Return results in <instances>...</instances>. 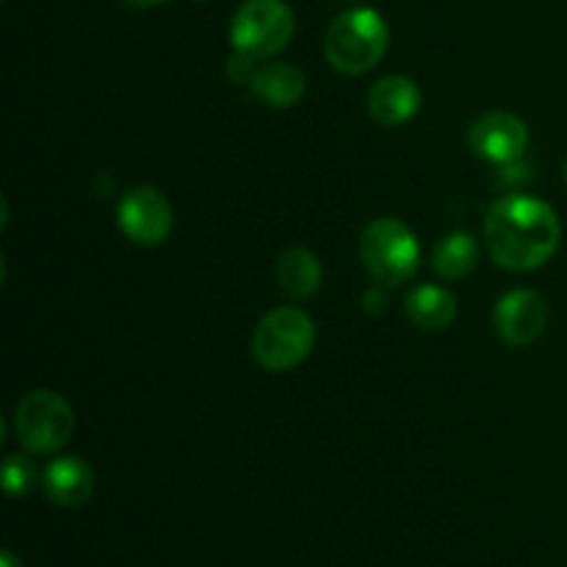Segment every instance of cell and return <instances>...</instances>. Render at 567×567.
<instances>
[{"label": "cell", "mask_w": 567, "mask_h": 567, "mask_svg": "<svg viewBox=\"0 0 567 567\" xmlns=\"http://www.w3.org/2000/svg\"><path fill=\"white\" fill-rule=\"evenodd\" d=\"M421 89L413 78L408 75H385L369 89V105L371 120H377L385 127L404 125V122L413 120L421 109Z\"/></svg>", "instance_id": "30bf717a"}, {"label": "cell", "mask_w": 567, "mask_h": 567, "mask_svg": "<svg viewBox=\"0 0 567 567\" xmlns=\"http://www.w3.org/2000/svg\"><path fill=\"white\" fill-rule=\"evenodd\" d=\"M391 31L374 9H349L332 20L324 37V55L343 75H363L385 55Z\"/></svg>", "instance_id": "7a4b0ae2"}, {"label": "cell", "mask_w": 567, "mask_h": 567, "mask_svg": "<svg viewBox=\"0 0 567 567\" xmlns=\"http://www.w3.org/2000/svg\"><path fill=\"white\" fill-rule=\"evenodd\" d=\"M565 177H567V164H565Z\"/></svg>", "instance_id": "44dd1931"}, {"label": "cell", "mask_w": 567, "mask_h": 567, "mask_svg": "<svg viewBox=\"0 0 567 567\" xmlns=\"http://www.w3.org/2000/svg\"><path fill=\"white\" fill-rule=\"evenodd\" d=\"M493 324H496V332L504 343L518 349L529 347L548 327L546 299L532 288L504 293L496 305V313H493Z\"/></svg>", "instance_id": "9c48e42d"}, {"label": "cell", "mask_w": 567, "mask_h": 567, "mask_svg": "<svg viewBox=\"0 0 567 567\" xmlns=\"http://www.w3.org/2000/svg\"><path fill=\"white\" fill-rule=\"evenodd\" d=\"M255 72H258V59H252V55L247 53H238L233 55L230 61H227V75H230L233 83H252Z\"/></svg>", "instance_id": "e0dca14e"}, {"label": "cell", "mask_w": 567, "mask_h": 567, "mask_svg": "<svg viewBox=\"0 0 567 567\" xmlns=\"http://www.w3.org/2000/svg\"><path fill=\"white\" fill-rule=\"evenodd\" d=\"M404 310L421 330H446L457 319V299L441 286H419L404 299Z\"/></svg>", "instance_id": "4fadbf2b"}, {"label": "cell", "mask_w": 567, "mask_h": 567, "mask_svg": "<svg viewBox=\"0 0 567 567\" xmlns=\"http://www.w3.org/2000/svg\"><path fill=\"white\" fill-rule=\"evenodd\" d=\"M277 280L291 299H308L321 288V264L310 249L293 247L277 260Z\"/></svg>", "instance_id": "5bb4252c"}, {"label": "cell", "mask_w": 567, "mask_h": 567, "mask_svg": "<svg viewBox=\"0 0 567 567\" xmlns=\"http://www.w3.org/2000/svg\"><path fill=\"white\" fill-rule=\"evenodd\" d=\"M75 432V413L55 391L39 388L20 399L14 410V435L33 454H53L66 446Z\"/></svg>", "instance_id": "5b68a950"}, {"label": "cell", "mask_w": 567, "mask_h": 567, "mask_svg": "<svg viewBox=\"0 0 567 567\" xmlns=\"http://www.w3.org/2000/svg\"><path fill=\"white\" fill-rule=\"evenodd\" d=\"M476 264H480V244L471 233H452L437 244L432 255V269L443 280H463L476 269Z\"/></svg>", "instance_id": "9a60e30c"}, {"label": "cell", "mask_w": 567, "mask_h": 567, "mask_svg": "<svg viewBox=\"0 0 567 567\" xmlns=\"http://www.w3.org/2000/svg\"><path fill=\"white\" fill-rule=\"evenodd\" d=\"M363 308H365V313H385V308H388L385 286H380V282H377L374 288H369V291L363 293Z\"/></svg>", "instance_id": "ac0fdd59"}, {"label": "cell", "mask_w": 567, "mask_h": 567, "mask_svg": "<svg viewBox=\"0 0 567 567\" xmlns=\"http://www.w3.org/2000/svg\"><path fill=\"white\" fill-rule=\"evenodd\" d=\"M563 225L557 210L537 197L509 194L485 219L487 252L507 271H535L557 252Z\"/></svg>", "instance_id": "6da1fadb"}, {"label": "cell", "mask_w": 567, "mask_h": 567, "mask_svg": "<svg viewBox=\"0 0 567 567\" xmlns=\"http://www.w3.org/2000/svg\"><path fill=\"white\" fill-rule=\"evenodd\" d=\"M293 37V11L282 0H247L230 25L233 48L252 59H269L288 48Z\"/></svg>", "instance_id": "8992f818"}, {"label": "cell", "mask_w": 567, "mask_h": 567, "mask_svg": "<svg viewBox=\"0 0 567 567\" xmlns=\"http://www.w3.org/2000/svg\"><path fill=\"white\" fill-rule=\"evenodd\" d=\"M0 567H22V563L14 557V551H3L0 554Z\"/></svg>", "instance_id": "d6986e66"}, {"label": "cell", "mask_w": 567, "mask_h": 567, "mask_svg": "<svg viewBox=\"0 0 567 567\" xmlns=\"http://www.w3.org/2000/svg\"><path fill=\"white\" fill-rule=\"evenodd\" d=\"M37 485V465L31 463L22 454H11L3 463V491L9 493L11 498L28 496Z\"/></svg>", "instance_id": "2e32d148"}, {"label": "cell", "mask_w": 567, "mask_h": 567, "mask_svg": "<svg viewBox=\"0 0 567 567\" xmlns=\"http://www.w3.org/2000/svg\"><path fill=\"white\" fill-rule=\"evenodd\" d=\"M316 324L305 310L299 308H275L260 319L252 336V354L260 369L291 371L313 352Z\"/></svg>", "instance_id": "277c9868"}, {"label": "cell", "mask_w": 567, "mask_h": 567, "mask_svg": "<svg viewBox=\"0 0 567 567\" xmlns=\"http://www.w3.org/2000/svg\"><path fill=\"white\" fill-rule=\"evenodd\" d=\"M468 144L491 164H515L529 147V127L509 111H491L471 125Z\"/></svg>", "instance_id": "ba28073f"}, {"label": "cell", "mask_w": 567, "mask_h": 567, "mask_svg": "<svg viewBox=\"0 0 567 567\" xmlns=\"http://www.w3.org/2000/svg\"><path fill=\"white\" fill-rule=\"evenodd\" d=\"M42 491L55 507H83L94 493V471L81 457H55L42 474Z\"/></svg>", "instance_id": "8fae6325"}, {"label": "cell", "mask_w": 567, "mask_h": 567, "mask_svg": "<svg viewBox=\"0 0 567 567\" xmlns=\"http://www.w3.org/2000/svg\"><path fill=\"white\" fill-rule=\"evenodd\" d=\"M175 214L172 205L158 188L138 186L127 192L120 203V227L133 244L142 247H158L169 238Z\"/></svg>", "instance_id": "52a82bcc"}, {"label": "cell", "mask_w": 567, "mask_h": 567, "mask_svg": "<svg viewBox=\"0 0 567 567\" xmlns=\"http://www.w3.org/2000/svg\"><path fill=\"white\" fill-rule=\"evenodd\" d=\"M127 6H138V9H153V6L169 3V0H125Z\"/></svg>", "instance_id": "ffe728a7"}, {"label": "cell", "mask_w": 567, "mask_h": 567, "mask_svg": "<svg viewBox=\"0 0 567 567\" xmlns=\"http://www.w3.org/2000/svg\"><path fill=\"white\" fill-rule=\"evenodd\" d=\"M360 260L380 286L393 288L408 282L419 271L421 249L404 221L382 216L365 225L360 236Z\"/></svg>", "instance_id": "3957f363"}, {"label": "cell", "mask_w": 567, "mask_h": 567, "mask_svg": "<svg viewBox=\"0 0 567 567\" xmlns=\"http://www.w3.org/2000/svg\"><path fill=\"white\" fill-rule=\"evenodd\" d=\"M249 89H252V94L260 103L271 105V109H291V105H297L305 97L308 81H305V75L293 64L271 61V64L258 66Z\"/></svg>", "instance_id": "7c38bea8"}]
</instances>
